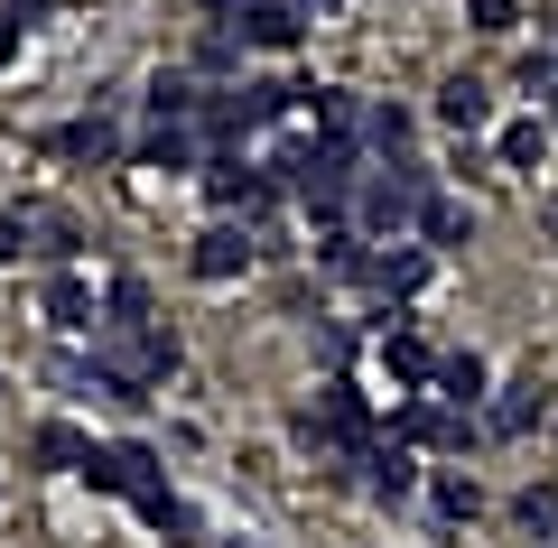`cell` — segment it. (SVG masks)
<instances>
[{
	"label": "cell",
	"instance_id": "1",
	"mask_svg": "<svg viewBox=\"0 0 558 548\" xmlns=\"http://www.w3.org/2000/svg\"><path fill=\"white\" fill-rule=\"evenodd\" d=\"M102 381H112L121 400H140V381H168L178 373V334L168 326H102Z\"/></svg>",
	"mask_w": 558,
	"mask_h": 548
},
{
	"label": "cell",
	"instance_id": "2",
	"mask_svg": "<svg viewBox=\"0 0 558 548\" xmlns=\"http://www.w3.org/2000/svg\"><path fill=\"white\" fill-rule=\"evenodd\" d=\"M418 205H428V168H418V158H391V168L354 196V223H363V242H400L418 223Z\"/></svg>",
	"mask_w": 558,
	"mask_h": 548
},
{
	"label": "cell",
	"instance_id": "3",
	"mask_svg": "<svg viewBox=\"0 0 558 548\" xmlns=\"http://www.w3.org/2000/svg\"><path fill=\"white\" fill-rule=\"evenodd\" d=\"M84 484H94V492H131V502H140V492H159V455L140 447V437L94 447V455H84Z\"/></svg>",
	"mask_w": 558,
	"mask_h": 548
},
{
	"label": "cell",
	"instance_id": "4",
	"mask_svg": "<svg viewBox=\"0 0 558 548\" xmlns=\"http://www.w3.org/2000/svg\"><path fill=\"white\" fill-rule=\"evenodd\" d=\"M20 260H47V270H75V215H65V205H20Z\"/></svg>",
	"mask_w": 558,
	"mask_h": 548
},
{
	"label": "cell",
	"instance_id": "5",
	"mask_svg": "<svg viewBox=\"0 0 558 548\" xmlns=\"http://www.w3.org/2000/svg\"><path fill=\"white\" fill-rule=\"evenodd\" d=\"M186 270L215 279V289H223V279H242V270H252V233H242V223H205L196 252H186Z\"/></svg>",
	"mask_w": 558,
	"mask_h": 548
},
{
	"label": "cell",
	"instance_id": "6",
	"mask_svg": "<svg viewBox=\"0 0 558 548\" xmlns=\"http://www.w3.org/2000/svg\"><path fill=\"white\" fill-rule=\"evenodd\" d=\"M539 418H549V391H539V373H531V381H502V391L484 400V428H494V437H531Z\"/></svg>",
	"mask_w": 558,
	"mask_h": 548
},
{
	"label": "cell",
	"instance_id": "7",
	"mask_svg": "<svg viewBox=\"0 0 558 548\" xmlns=\"http://www.w3.org/2000/svg\"><path fill=\"white\" fill-rule=\"evenodd\" d=\"M381 373H391L400 381V391H438V353H428V344H418V334L410 326H381Z\"/></svg>",
	"mask_w": 558,
	"mask_h": 548
},
{
	"label": "cell",
	"instance_id": "8",
	"mask_svg": "<svg viewBox=\"0 0 558 548\" xmlns=\"http://www.w3.org/2000/svg\"><path fill=\"white\" fill-rule=\"evenodd\" d=\"M428 242H400V252H373V270H363V289H381V297H418L428 289Z\"/></svg>",
	"mask_w": 558,
	"mask_h": 548
},
{
	"label": "cell",
	"instance_id": "9",
	"mask_svg": "<svg viewBox=\"0 0 558 548\" xmlns=\"http://www.w3.org/2000/svg\"><path fill=\"white\" fill-rule=\"evenodd\" d=\"M400 437H418V447H465V410H447V400H400Z\"/></svg>",
	"mask_w": 558,
	"mask_h": 548
},
{
	"label": "cell",
	"instance_id": "10",
	"mask_svg": "<svg viewBox=\"0 0 558 548\" xmlns=\"http://www.w3.org/2000/svg\"><path fill=\"white\" fill-rule=\"evenodd\" d=\"M438 121L447 131H484V121H494V84L484 75H447L438 84Z\"/></svg>",
	"mask_w": 558,
	"mask_h": 548
},
{
	"label": "cell",
	"instance_id": "11",
	"mask_svg": "<svg viewBox=\"0 0 558 548\" xmlns=\"http://www.w3.org/2000/svg\"><path fill=\"white\" fill-rule=\"evenodd\" d=\"M242 38H252V47H270V57H289V47L307 38V20L289 10V0H252V10H242Z\"/></svg>",
	"mask_w": 558,
	"mask_h": 548
},
{
	"label": "cell",
	"instance_id": "12",
	"mask_svg": "<svg viewBox=\"0 0 558 548\" xmlns=\"http://www.w3.org/2000/svg\"><path fill=\"white\" fill-rule=\"evenodd\" d=\"M205 186H215V205H242V223H260V215H270V176H260V168H242V158H223V168L205 176Z\"/></svg>",
	"mask_w": 558,
	"mask_h": 548
},
{
	"label": "cell",
	"instance_id": "13",
	"mask_svg": "<svg viewBox=\"0 0 558 548\" xmlns=\"http://www.w3.org/2000/svg\"><path fill=\"white\" fill-rule=\"evenodd\" d=\"M438 400H447V410H475V400H494L484 353H438Z\"/></svg>",
	"mask_w": 558,
	"mask_h": 548
},
{
	"label": "cell",
	"instance_id": "14",
	"mask_svg": "<svg viewBox=\"0 0 558 548\" xmlns=\"http://www.w3.org/2000/svg\"><path fill=\"white\" fill-rule=\"evenodd\" d=\"M363 484H373L381 502H400V492L418 484V465H410V447H400V437H373V455H363Z\"/></svg>",
	"mask_w": 558,
	"mask_h": 548
},
{
	"label": "cell",
	"instance_id": "15",
	"mask_svg": "<svg viewBox=\"0 0 558 548\" xmlns=\"http://www.w3.org/2000/svg\"><path fill=\"white\" fill-rule=\"evenodd\" d=\"M47 316H57L65 334H84V326H102V307H94V289H84L75 270H57V279H47Z\"/></svg>",
	"mask_w": 558,
	"mask_h": 548
},
{
	"label": "cell",
	"instance_id": "16",
	"mask_svg": "<svg viewBox=\"0 0 558 548\" xmlns=\"http://www.w3.org/2000/svg\"><path fill=\"white\" fill-rule=\"evenodd\" d=\"M289 102H299V84H279V75H252V84L233 94V112H242V121H289Z\"/></svg>",
	"mask_w": 558,
	"mask_h": 548
},
{
	"label": "cell",
	"instance_id": "17",
	"mask_svg": "<svg viewBox=\"0 0 558 548\" xmlns=\"http://www.w3.org/2000/svg\"><path fill=\"white\" fill-rule=\"evenodd\" d=\"M140 168H196V131L186 121H159V131L140 139Z\"/></svg>",
	"mask_w": 558,
	"mask_h": 548
},
{
	"label": "cell",
	"instance_id": "18",
	"mask_svg": "<svg viewBox=\"0 0 558 548\" xmlns=\"http://www.w3.org/2000/svg\"><path fill=\"white\" fill-rule=\"evenodd\" d=\"M465 233H475V215H465L457 196H428V205H418V242H428V252H438V242H465Z\"/></svg>",
	"mask_w": 558,
	"mask_h": 548
},
{
	"label": "cell",
	"instance_id": "19",
	"mask_svg": "<svg viewBox=\"0 0 558 548\" xmlns=\"http://www.w3.org/2000/svg\"><path fill=\"white\" fill-rule=\"evenodd\" d=\"M410 131H418V121L400 112V102H373V112H363V139H373L381 158H400V149H410Z\"/></svg>",
	"mask_w": 558,
	"mask_h": 548
},
{
	"label": "cell",
	"instance_id": "20",
	"mask_svg": "<svg viewBox=\"0 0 558 548\" xmlns=\"http://www.w3.org/2000/svg\"><path fill=\"white\" fill-rule=\"evenodd\" d=\"M317 260H326L336 279H363V270H373V252H363V233H354V223H344V233H317Z\"/></svg>",
	"mask_w": 558,
	"mask_h": 548
},
{
	"label": "cell",
	"instance_id": "21",
	"mask_svg": "<svg viewBox=\"0 0 558 548\" xmlns=\"http://www.w3.org/2000/svg\"><path fill=\"white\" fill-rule=\"evenodd\" d=\"M149 112H159V121H186V112H196V84H186L178 65H159V75H149Z\"/></svg>",
	"mask_w": 558,
	"mask_h": 548
},
{
	"label": "cell",
	"instance_id": "22",
	"mask_svg": "<svg viewBox=\"0 0 558 548\" xmlns=\"http://www.w3.org/2000/svg\"><path fill=\"white\" fill-rule=\"evenodd\" d=\"M549 158V131L539 121H502V168H539Z\"/></svg>",
	"mask_w": 558,
	"mask_h": 548
},
{
	"label": "cell",
	"instance_id": "23",
	"mask_svg": "<svg viewBox=\"0 0 558 548\" xmlns=\"http://www.w3.org/2000/svg\"><path fill=\"white\" fill-rule=\"evenodd\" d=\"M102 326H149V289L140 279H112L102 289Z\"/></svg>",
	"mask_w": 558,
	"mask_h": 548
},
{
	"label": "cell",
	"instance_id": "24",
	"mask_svg": "<svg viewBox=\"0 0 558 548\" xmlns=\"http://www.w3.org/2000/svg\"><path fill=\"white\" fill-rule=\"evenodd\" d=\"M428 492H438V521H475V511H484L475 474H438V484H428Z\"/></svg>",
	"mask_w": 558,
	"mask_h": 548
},
{
	"label": "cell",
	"instance_id": "25",
	"mask_svg": "<svg viewBox=\"0 0 558 548\" xmlns=\"http://www.w3.org/2000/svg\"><path fill=\"white\" fill-rule=\"evenodd\" d=\"M57 149H75V158H121V131H112V121L94 112V121H75V131H65Z\"/></svg>",
	"mask_w": 558,
	"mask_h": 548
},
{
	"label": "cell",
	"instance_id": "26",
	"mask_svg": "<svg viewBox=\"0 0 558 548\" xmlns=\"http://www.w3.org/2000/svg\"><path fill=\"white\" fill-rule=\"evenodd\" d=\"M84 455H94V447H84V437L65 428V418H57V428H38V465H65V474H84Z\"/></svg>",
	"mask_w": 558,
	"mask_h": 548
},
{
	"label": "cell",
	"instance_id": "27",
	"mask_svg": "<svg viewBox=\"0 0 558 548\" xmlns=\"http://www.w3.org/2000/svg\"><path fill=\"white\" fill-rule=\"evenodd\" d=\"M521 529H539V539H558V484H531V492H521Z\"/></svg>",
	"mask_w": 558,
	"mask_h": 548
},
{
	"label": "cell",
	"instance_id": "28",
	"mask_svg": "<svg viewBox=\"0 0 558 548\" xmlns=\"http://www.w3.org/2000/svg\"><path fill=\"white\" fill-rule=\"evenodd\" d=\"M196 65H205V75H233V65H242V38H233V28H205Z\"/></svg>",
	"mask_w": 558,
	"mask_h": 548
},
{
	"label": "cell",
	"instance_id": "29",
	"mask_svg": "<svg viewBox=\"0 0 558 548\" xmlns=\"http://www.w3.org/2000/svg\"><path fill=\"white\" fill-rule=\"evenodd\" d=\"M465 10H475L484 38H502V28H512V0H465Z\"/></svg>",
	"mask_w": 558,
	"mask_h": 548
},
{
	"label": "cell",
	"instance_id": "30",
	"mask_svg": "<svg viewBox=\"0 0 558 548\" xmlns=\"http://www.w3.org/2000/svg\"><path fill=\"white\" fill-rule=\"evenodd\" d=\"M20 38H28V20H10V10H0V65L20 57Z\"/></svg>",
	"mask_w": 558,
	"mask_h": 548
},
{
	"label": "cell",
	"instance_id": "31",
	"mask_svg": "<svg viewBox=\"0 0 558 548\" xmlns=\"http://www.w3.org/2000/svg\"><path fill=\"white\" fill-rule=\"evenodd\" d=\"M0 10H10V20H28V28L47 20V0H0Z\"/></svg>",
	"mask_w": 558,
	"mask_h": 548
},
{
	"label": "cell",
	"instance_id": "32",
	"mask_svg": "<svg viewBox=\"0 0 558 548\" xmlns=\"http://www.w3.org/2000/svg\"><path fill=\"white\" fill-rule=\"evenodd\" d=\"M289 10H299V20H336L344 0H289Z\"/></svg>",
	"mask_w": 558,
	"mask_h": 548
},
{
	"label": "cell",
	"instance_id": "33",
	"mask_svg": "<svg viewBox=\"0 0 558 548\" xmlns=\"http://www.w3.org/2000/svg\"><path fill=\"white\" fill-rule=\"evenodd\" d=\"M0 260H20V223L10 215H0Z\"/></svg>",
	"mask_w": 558,
	"mask_h": 548
},
{
	"label": "cell",
	"instance_id": "34",
	"mask_svg": "<svg viewBox=\"0 0 558 548\" xmlns=\"http://www.w3.org/2000/svg\"><path fill=\"white\" fill-rule=\"evenodd\" d=\"M549 65H558V57H549Z\"/></svg>",
	"mask_w": 558,
	"mask_h": 548
}]
</instances>
